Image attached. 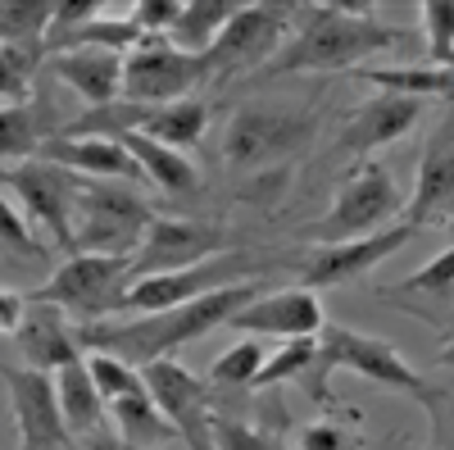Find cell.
Segmentation results:
<instances>
[{"instance_id": "6da1fadb", "label": "cell", "mask_w": 454, "mask_h": 450, "mask_svg": "<svg viewBox=\"0 0 454 450\" xmlns=\"http://www.w3.org/2000/svg\"><path fill=\"white\" fill-rule=\"evenodd\" d=\"M263 282H241V287H223L214 296H200L192 305L177 310H160V314H137V319H105V323H87L78 328V342L114 355L132 368H145L155 359H173L182 346L200 342L214 328H227L232 314H241L250 300H259Z\"/></svg>"}, {"instance_id": "7a4b0ae2", "label": "cell", "mask_w": 454, "mask_h": 450, "mask_svg": "<svg viewBox=\"0 0 454 450\" xmlns=\"http://www.w3.org/2000/svg\"><path fill=\"white\" fill-rule=\"evenodd\" d=\"M404 46V28L372 19L355 5H295L291 36L269 59L273 73H336L364 68V59Z\"/></svg>"}, {"instance_id": "3957f363", "label": "cell", "mask_w": 454, "mask_h": 450, "mask_svg": "<svg viewBox=\"0 0 454 450\" xmlns=\"http://www.w3.org/2000/svg\"><path fill=\"white\" fill-rule=\"evenodd\" d=\"M150 218V201L137 192L132 182H96L82 178L78 201H73V241L68 255H114L132 259Z\"/></svg>"}, {"instance_id": "277c9868", "label": "cell", "mask_w": 454, "mask_h": 450, "mask_svg": "<svg viewBox=\"0 0 454 450\" xmlns=\"http://www.w3.org/2000/svg\"><path fill=\"white\" fill-rule=\"evenodd\" d=\"M286 259L282 255H263V250H223L214 259L196 269H177V273H155V278H141L128 287L123 296V314L119 319H137V314H160V310H177V305H192L200 296H214L223 287H241V282H263L273 269H282Z\"/></svg>"}, {"instance_id": "5b68a950", "label": "cell", "mask_w": 454, "mask_h": 450, "mask_svg": "<svg viewBox=\"0 0 454 450\" xmlns=\"http://www.w3.org/2000/svg\"><path fill=\"white\" fill-rule=\"evenodd\" d=\"M128 287H132V259L68 255L42 287H32L27 305H55L68 314L73 328H87V323L119 319Z\"/></svg>"}, {"instance_id": "8992f818", "label": "cell", "mask_w": 454, "mask_h": 450, "mask_svg": "<svg viewBox=\"0 0 454 450\" xmlns=\"http://www.w3.org/2000/svg\"><path fill=\"white\" fill-rule=\"evenodd\" d=\"M404 214V192L400 182L391 178L387 164H359L346 182L336 186L332 196V209L309 223V228H300V241L309 246H332V241H355V237H372L391 228V218Z\"/></svg>"}, {"instance_id": "52a82bcc", "label": "cell", "mask_w": 454, "mask_h": 450, "mask_svg": "<svg viewBox=\"0 0 454 450\" xmlns=\"http://www.w3.org/2000/svg\"><path fill=\"white\" fill-rule=\"evenodd\" d=\"M314 123L305 114H286V109H269V105H241L232 119H227L223 146L218 155L227 169H269L282 164L291 155L309 146Z\"/></svg>"}, {"instance_id": "ba28073f", "label": "cell", "mask_w": 454, "mask_h": 450, "mask_svg": "<svg viewBox=\"0 0 454 450\" xmlns=\"http://www.w3.org/2000/svg\"><path fill=\"white\" fill-rule=\"evenodd\" d=\"M0 186L23 205L19 214H23V223L32 233L42 228L55 250H68V241H73V201H78V186H82L78 173H68L59 164H46V160H23V164L0 169Z\"/></svg>"}, {"instance_id": "9c48e42d", "label": "cell", "mask_w": 454, "mask_h": 450, "mask_svg": "<svg viewBox=\"0 0 454 450\" xmlns=\"http://www.w3.org/2000/svg\"><path fill=\"white\" fill-rule=\"evenodd\" d=\"M314 364L359 373V378L387 387V391H404L413 400L423 396V383H427L423 373L387 342V336H368V332L340 328V323H323V332H318V359Z\"/></svg>"}, {"instance_id": "30bf717a", "label": "cell", "mask_w": 454, "mask_h": 450, "mask_svg": "<svg viewBox=\"0 0 454 450\" xmlns=\"http://www.w3.org/2000/svg\"><path fill=\"white\" fill-rule=\"evenodd\" d=\"M200 83H209L205 59L173 51L164 36H141V46L123 55V100L128 105H141V109L173 105V100H186Z\"/></svg>"}, {"instance_id": "8fae6325", "label": "cell", "mask_w": 454, "mask_h": 450, "mask_svg": "<svg viewBox=\"0 0 454 450\" xmlns=\"http://www.w3.org/2000/svg\"><path fill=\"white\" fill-rule=\"evenodd\" d=\"M145 396L164 409V419L177 428L186 450H218L214 446V387L200 383L186 364L155 359L141 368Z\"/></svg>"}, {"instance_id": "7c38bea8", "label": "cell", "mask_w": 454, "mask_h": 450, "mask_svg": "<svg viewBox=\"0 0 454 450\" xmlns=\"http://www.w3.org/2000/svg\"><path fill=\"white\" fill-rule=\"evenodd\" d=\"M291 10L295 5H237V14L218 32V42L200 55L205 73L209 78H227V73L269 64L291 36Z\"/></svg>"}, {"instance_id": "4fadbf2b", "label": "cell", "mask_w": 454, "mask_h": 450, "mask_svg": "<svg viewBox=\"0 0 454 450\" xmlns=\"http://www.w3.org/2000/svg\"><path fill=\"white\" fill-rule=\"evenodd\" d=\"M237 250V241L227 237L214 223H196V218H150V228L132 255V282L155 278V273H177V269H196L205 259Z\"/></svg>"}, {"instance_id": "5bb4252c", "label": "cell", "mask_w": 454, "mask_h": 450, "mask_svg": "<svg viewBox=\"0 0 454 450\" xmlns=\"http://www.w3.org/2000/svg\"><path fill=\"white\" fill-rule=\"evenodd\" d=\"M419 228L413 223H391V228L372 233V237H355V241H332V246H314L300 259V287L305 291H323V287H346L359 282L364 273H372L377 264H387L391 255H400Z\"/></svg>"}, {"instance_id": "9a60e30c", "label": "cell", "mask_w": 454, "mask_h": 450, "mask_svg": "<svg viewBox=\"0 0 454 450\" xmlns=\"http://www.w3.org/2000/svg\"><path fill=\"white\" fill-rule=\"evenodd\" d=\"M10 391V409H14V428H19V450H78L73 432L59 414L55 400V383L46 373L32 368H0Z\"/></svg>"}, {"instance_id": "2e32d148", "label": "cell", "mask_w": 454, "mask_h": 450, "mask_svg": "<svg viewBox=\"0 0 454 450\" xmlns=\"http://www.w3.org/2000/svg\"><path fill=\"white\" fill-rule=\"evenodd\" d=\"M327 323L323 314V300L318 291H305V287H286V291H263L259 300H250V305L241 314H232V323L246 336H278V342H305V336H318Z\"/></svg>"}, {"instance_id": "e0dca14e", "label": "cell", "mask_w": 454, "mask_h": 450, "mask_svg": "<svg viewBox=\"0 0 454 450\" xmlns=\"http://www.w3.org/2000/svg\"><path fill=\"white\" fill-rule=\"evenodd\" d=\"M450 201H454V105L441 114V123L432 128V137L423 146L419 178H413V196L404 201V223L423 228V223L436 218Z\"/></svg>"}, {"instance_id": "ac0fdd59", "label": "cell", "mask_w": 454, "mask_h": 450, "mask_svg": "<svg viewBox=\"0 0 454 450\" xmlns=\"http://www.w3.org/2000/svg\"><path fill=\"white\" fill-rule=\"evenodd\" d=\"M419 119H423V100L377 91L372 100H364L355 114L346 119V128H340V150L364 160V155H372V150L400 141Z\"/></svg>"}, {"instance_id": "d6986e66", "label": "cell", "mask_w": 454, "mask_h": 450, "mask_svg": "<svg viewBox=\"0 0 454 450\" xmlns=\"http://www.w3.org/2000/svg\"><path fill=\"white\" fill-rule=\"evenodd\" d=\"M14 342H19V351H23V368L46 373V378H55L59 368H68V364L82 359L78 328H73L68 314L55 310V305H27L23 328H19Z\"/></svg>"}, {"instance_id": "ffe728a7", "label": "cell", "mask_w": 454, "mask_h": 450, "mask_svg": "<svg viewBox=\"0 0 454 450\" xmlns=\"http://www.w3.org/2000/svg\"><path fill=\"white\" fill-rule=\"evenodd\" d=\"M36 160L59 164L78 178H96V182H141V169L128 155V146L109 137H55L36 150Z\"/></svg>"}, {"instance_id": "44dd1931", "label": "cell", "mask_w": 454, "mask_h": 450, "mask_svg": "<svg viewBox=\"0 0 454 450\" xmlns=\"http://www.w3.org/2000/svg\"><path fill=\"white\" fill-rule=\"evenodd\" d=\"M51 73L87 109H105L114 100H123V55L114 51H59L51 55Z\"/></svg>"}, {"instance_id": "7402d4cb", "label": "cell", "mask_w": 454, "mask_h": 450, "mask_svg": "<svg viewBox=\"0 0 454 450\" xmlns=\"http://www.w3.org/2000/svg\"><path fill=\"white\" fill-rule=\"evenodd\" d=\"M68 123H73V114H59L55 96H36L27 105H0V164L36 160V150L64 137Z\"/></svg>"}, {"instance_id": "603a6c76", "label": "cell", "mask_w": 454, "mask_h": 450, "mask_svg": "<svg viewBox=\"0 0 454 450\" xmlns=\"http://www.w3.org/2000/svg\"><path fill=\"white\" fill-rule=\"evenodd\" d=\"M51 383H55L59 414H64V423H68V432H73V437H91V432H100V428L109 423V405H105V396H100V391H96V383H91L87 359L59 368Z\"/></svg>"}, {"instance_id": "cb8c5ba5", "label": "cell", "mask_w": 454, "mask_h": 450, "mask_svg": "<svg viewBox=\"0 0 454 450\" xmlns=\"http://www.w3.org/2000/svg\"><path fill=\"white\" fill-rule=\"evenodd\" d=\"M119 141L128 146V155L137 160V169H141V178H145L150 186H160V192H168V196L196 192L200 173H196V164L186 160L182 150H168V146L150 141V137H141V132H128V137H119Z\"/></svg>"}, {"instance_id": "d4e9b609", "label": "cell", "mask_w": 454, "mask_h": 450, "mask_svg": "<svg viewBox=\"0 0 454 450\" xmlns=\"http://www.w3.org/2000/svg\"><path fill=\"white\" fill-rule=\"evenodd\" d=\"M232 14H237V0H182L173 28L164 32V42L182 55H205Z\"/></svg>"}, {"instance_id": "484cf974", "label": "cell", "mask_w": 454, "mask_h": 450, "mask_svg": "<svg viewBox=\"0 0 454 450\" xmlns=\"http://www.w3.org/2000/svg\"><path fill=\"white\" fill-rule=\"evenodd\" d=\"M205 128H209V105L200 96H186V100H173V105H155L145 109V123H141V137L160 141L168 150H192L205 141Z\"/></svg>"}, {"instance_id": "4316f807", "label": "cell", "mask_w": 454, "mask_h": 450, "mask_svg": "<svg viewBox=\"0 0 454 450\" xmlns=\"http://www.w3.org/2000/svg\"><path fill=\"white\" fill-rule=\"evenodd\" d=\"M109 419H114V437H123V441L137 446V450H160V446L177 441V428L164 419V409L150 400L145 391L114 400V405H109Z\"/></svg>"}, {"instance_id": "83f0119b", "label": "cell", "mask_w": 454, "mask_h": 450, "mask_svg": "<svg viewBox=\"0 0 454 450\" xmlns=\"http://www.w3.org/2000/svg\"><path fill=\"white\" fill-rule=\"evenodd\" d=\"M355 78L368 87H382L391 96L427 100V96H450L454 100V68H432V64H400V68H355Z\"/></svg>"}, {"instance_id": "f1b7e54d", "label": "cell", "mask_w": 454, "mask_h": 450, "mask_svg": "<svg viewBox=\"0 0 454 450\" xmlns=\"http://www.w3.org/2000/svg\"><path fill=\"white\" fill-rule=\"evenodd\" d=\"M51 0H0V42L5 46H27V51H46V32H51Z\"/></svg>"}, {"instance_id": "f546056e", "label": "cell", "mask_w": 454, "mask_h": 450, "mask_svg": "<svg viewBox=\"0 0 454 450\" xmlns=\"http://www.w3.org/2000/svg\"><path fill=\"white\" fill-rule=\"evenodd\" d=\"M423 55L432 68H454V0H423Z\"/></svg>"}, {"instance_id": "4dcf8cb0", "label": "cell", "mask_w": 454, "mask_h": 450, "mask_svg": "<svg viewBox=\"0 0 454 450\" xmlns=\"http://www.w3.org/2000/svg\"><path fill=\"white\" fill-rule=\"evenodd\" d=\"M46 51H27V46H5L0 42V105H27L32 83L42 68Z\"/></svg>"}, {"instance_id": "1f68e13d", "label": "cell", "mask_w": 454, "mask_h": 450, "mask_svg": "<svg viewBox=\"0 0 454 450\" xmlns=\"http://www.w3.org/2000/svg\"><path fill=\"white\" fill-rule=\"evenodd\" d=\"M263 359H269V351H263L254 336H246V342L237 346H227L214 364H209V387H250L254 383V373L263 368Z\"/></svg>"}, {"instance_id": "d6a6232c", "label": "cell", "mask_w": 454, "mask_h": 450, "mask_svg": "<svg viewBox=\"0 0 454 450\" xmlns=\"http://www.w3.org/2000/svg\"><path fill=\"white\" fill-rule=\"evenodd\" d=\"M409 296H454V246L432 255L427 264H419L400 287L387 291V300H409Z\"/></svg>"}, {"instance_id": "836d02e7", "label": "cell", "mask_w": 454, "mask_h": 450, "mask_svg": "<svg viewBox=\"0 0 454 450\" xmlns=\"http://www.w3.org/2000/svg\"><path fill=\"white\" fill-rule=\"evenodd\" d=\"M82 359H87V373H91L96 391L105 396V405L123 400V396H141V391H145L141 368H132V364H123V359H114V355H100V351H91V355H82Z\"/></svg>"}, {"instance_id": "e575fe53", "label": "cell", "mask_w": 454, "mask_h": 450, "mask_svg": "<svg viewBox=\"0 0 454 450\" xmlns=\"http://www.w3.org/2000/svg\"><path fill=\"white\" fill-rule=\"evenodd\" d=\"M419 405H427L432 414V441L441 450H454V368H441L436 378L423 383Z\"/></svg>"}, {"instance_id": "d590c367", "label": "cell", "mask_w": 454, "mask_h": 450, "mask_svg": "<svg viewBox=\"0 0 454 450\" xmlns=\"http://www.w3.org/2000/svg\"><path fill=\"white\" fill-rule=\"evenodd\" d=\"M314 359H318V336H305V342H286L278 355L263 359V368L254 373L250 387H282V383L300 378V373H305Z\"/></svg>"}, {"instance_id": "8d00e7d4", "label": "cell", "mask_w": 454, "mask_h": 450, "mask_svg": "<svg viewBox=\"0 0 454 450\" xmlns=\"http://www.w3.org/2000/svg\"><path fill=\"white\" fill-rule=\"evenodd\" d=\"M214 446L218 450H291V441H282L269 428H250L232 414H218L214 409Z\"/></svg>"}, {"instance_id": "74e56055", "label": "cell", "mask_w": 454, "mask_h": 450, "mask_svg": "<svg viewBox=\"0 0 454 450\" xmlns=\"http://www.w3.org/2000/svg\"><path fill=\"white\" fill-rule=\"evenodd\" d=\"M0 250H10L14 259H46V246L32 237V228L23 223L19 205L0 196Z\"/></svg>"}, {"instance_id": "f35d334b", "label": "cell", "mask_w": 454, "mask_h": 450, "mask_svg": "<svg viewBox=\"0 0 454 450\" xmlns=\"http://www.w3.org/2000/svg\"><path fill=\"white\" fill-rule=\"evenodd\" d=\"M128 19L137 23L141 36H164L177 19V0H141V5L128 10Z\"/></svg>"}, {"instance_id": "ab89813d", "label": "cell", "mask_w": 454, "mask_h": 450, "mask_svg": "<svg viewBox=\"0 0 454 450\" xmlns=\"http://www.w3.org/2000/svg\"><path fill=\"white\" fill-rule=\"evenodd\" d=\"M27 314V296H19L14 287H0V336H19Z\"/></svg>"}, {"instance_id": "60d3db41", "label": "cell", "mask_w": 454, "mask_h": 450, "mask_svg": "<svg viewBox=\"0 0 454 450\" xmlns=\"http://www.w3.org/2000/svg\"><path fill=\"white\" fill-rule=\"evenodd\" d=\"M300 450H346V432L336 423H314L300 432Z\"/></svg>"}, {"instance_id": "b9f144b4", "label": "cell", "mask_w": 454, "mask_h": 450, "mask_svg": "<svg viewBox=\"0 0 454 450\" xmlns=\"http://www.w3.org/2000/svg\"><path fill=\"white\" fill-rule=\"evenodd\" d=\"M78 450H137V446H128L123 437H114V432H91V437H82V446Z\"/></svg>"}, {"instance_id": "7bdbcfd3", "label": "cell", "mask_w": 454, "mask_h": 450, "mask_svg": "<svg viewBox=\"0 0 454 450\" xmlns=\"http://www.w3.org/2000/svg\"><path fill=\"white\" fill-rule=\"evenodd\" d=\"M441 368H454V319H450V328L441 336Z\"/></svg>"}]
</instances>
